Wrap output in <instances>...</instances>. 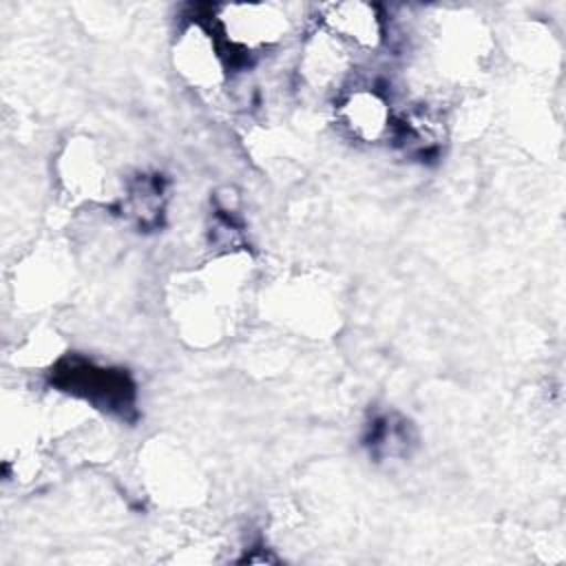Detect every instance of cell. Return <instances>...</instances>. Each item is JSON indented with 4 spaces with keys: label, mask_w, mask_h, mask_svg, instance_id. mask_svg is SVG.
Instances as JSON below:
<instances>
[{
    "label": "cell",
    "mask_w": 566,
    "mask_h": 566,
    "mask_svg": "<svg viewBox=\"0 0 566 566\" xmlns=\"http://www.w3.org/2000/svg\"><path fill=\"white\" fill-rule=\"evenodd\" d=\"M336 117L352 137L360 142H380L391 133L394 111L380 88L352 86L338 99Z\"/></svg>",
    "instance_id": "3957f363"
},
{
    "label": "cell",
    "mask_w": 566,
    "mask_h": 566,
    "mask_svg": "<svg viewBox=\"0 0 566 566\" xmlns=\"http://www.w3.org/2000/svg\"><path fill=\"white\" fill-rule=\"evenodd\" d=\"M53 382L99 409L119 416L133 409L135 385L122 369H106L84 358H69L55 367Z\"/></svg>",
    "instance_id": "6da1fadb"
},
{
    "label": "cell",
    "mask_w": 566,
    "mask_h": 566,
    "mask_svg": "<svg viewBox=\"0 0 566 566\" xmlns=\"http://www.w3.org/2000/svg\"><path fill=\"white\" fill-rule=\"evenodd\" d=\"M161 195L164 188L157 177H139L130 186L124 208L139 226H153L161 214Z\"/></svg>",
    "instance_id": "5b68a950"
},
{
    "label": "cell",
    "mask_w": 566,
    "mask_h": 566,
    "mask_svg": "<svg viewBox=\"0 0 566 566\" xmlns=\"http://www.w3.org/2000/svg\"><path fill=\"white\" fill-rule=\"evenodd\" d=\"M411 427L405 418L380 416L371 422L367 447L376 458H396L405 455L411 447Z\"/></svg>",
    "instance_id": "277c9868"
},
{
    "label": "cell",
    "mask_w": 566,
    "mask_h": 566,
    "mask_svg": "<svg viewBox=\"0 0 566 566\" xmlns=\"http://www.w3.org/2000/svg\"><path fill=\"white\" fill-rule=\"evenodd\" d=\"M316 24L318 31L336 40L349 53L376 51L385 38L382 15L374 4L365 2L321 4Z\"/></svg>",
    "instance_id": "7a4b0ae2"
}]
</instances>
